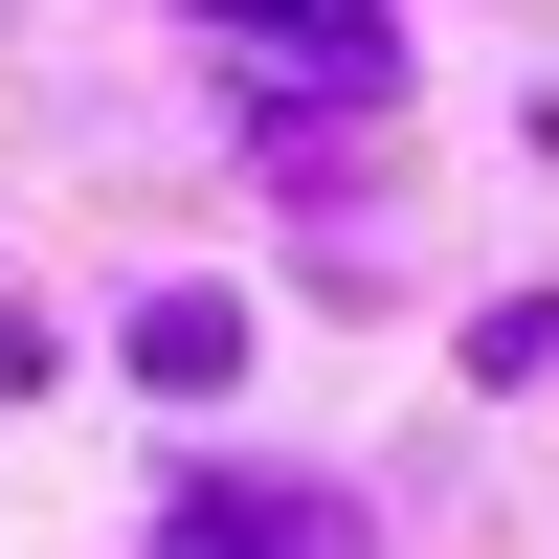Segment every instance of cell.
I'll use <instances>...</instances> for the list:
<instances>
[{
    "instance_id": "6da1fadb",
    "label": "cell",
    "mask_w": 559,
    "mask_h": 559,
    "mask_svg": "<svg viewBox=\"0 0 559 559\" xmlns=\"http://www.w3.org/2000/svg\"><path fill=\"white\" fill-rule=\"evenodd\" d=\"M358 515H336V492H179V537L157 559H336Z\"/></svg>"
},
{
    "instance_id": "7a4b0ae2",
    "label": "cell",
    "mask_w": 559,
    "mask_h": 559,
    "mask_svg": "<svg viewBox=\"0 0 559 559\" xmlns=\"http://www.w3.org/2000/svg\"><path fill=\"white\" fill-rule=\"evenodd\" d=\"M134 381H179V403L247 381V313H224V292H157V313H134Z\"/></svg>"
}]
</instances>
